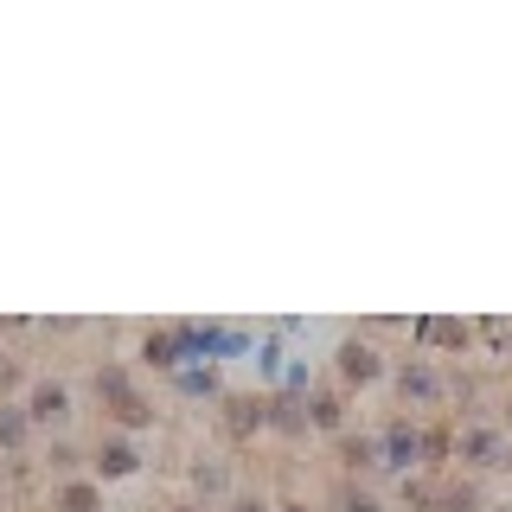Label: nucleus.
I'll return each mask as SVG.
<instances>
[{"label": "nucleus", "instance_id": "aec40b11", "mask_svg": "<svg viewBox=\"0 0 512 512\" xmlns=\"http://www.w3.org/2000/svg\"><path fill=\"white\" fill-rule=\"evenodd\" d=\"M256 372H263V378H276V372H282V346H276V340L256 352Z\"/></svg>", "mask_w": 512, "mask_h": 512}, {"label": "nucleus", "instance_id": "f257e3e1", "mask_svg": "<svg viewBox=\"0 0 512 512\" xmlns=\"http://www.w3.org/2000/svg\"><path fill=\"white\" fill-rule=\"evenodd\" d=\"M180 346L192 365H212V359H237V352H250L256 340L244 327H212V320H180Z\"/></svg>", "mask_w": 512, "mask_h": 512}, {"label": "nucleus", "instance_id": "412c9836", "mask_svg": "<svg viewBox=\"0 0 512 512\" xmlns=\"http://www.w3.org/2000/svg\"><path fill=\"white\" fill-rule=\"evenodd\" d=\"M480 333H487V340L500 346V352H512V320H487V327H480Z\"/></svg>", "mask_w": 512, "mask_h": 512}, {"label": "nucleus", "instance_id": "9b49d317", "mask_svg": "<svg viewBox=\"0 0 512 512\" xmlns=\"http://www.w3.org/2000/svg\"><path fill=\"white\" fill-rule=\"evenodd\" d=\"M173 384H180L186 397H212V391H218V365H180V372H173Z\"/></svg>", "mask_w": 512, "mask_h": 512}, {"label": "nucleus", "instance_id": "dca6fc26", "mask_svg": "<svg viewBox=\"0 0 512 512\" xmlns=\"http://www.w3.org/2000/svg\"><path fill=\"white\" fill-rule=\"evenodd\" d=\"M26 423H32V416H26V410H13V404H0V448H20V442H26Z\"/></svg>", "mask_w": 512, "mask_h": 512}, {"label": "nucleus", "instance_id": "6ab92c4d", "mask_svg": "<svg viewBox=\"0 0 512 512\" xmlns=\"http://www.w3.org/2000/svg\"><path fill=\"white\" fill-rule=\"evenodd\" d=\"M346 461H352V468H384V461H378V442H346Z\"/></svg>", "mask_w": 512, "mask_h": 512}, {"label": "nucleus", "instance_id": "39448f33", "mask_svg": "<svg viewBox=\"0 0 512 512\" xmlns=\"http://www.w3.org/2000/svg\"><path fill=\"white\" fill-rule=\"evenodd\" d=\"M141 359H148L154 372H180V365H192V359H186V346H180V327L148 333V340H141Z\"/></svg>", "mask_w": 512, "mask_h": 512}, {"label": "nucleus", "instance_id": "9d476101", "mask_svg": "<svg viewBox=\"0 0 512 512\" xmlns=\"http://www.w3.org/2000/svg\"><path fill=\"white\" fill-rule=\"evenodd\" d=\"M461 455H468L474 468H493V461H506V442L493 436V429H468V436H461Z\"/></svg>", "mask_w": 512, "mask_h": 512}, {"label": "nucleus", "instance_id": "cd10ccee", "mask_svg": "<svg viewBox=\"0 0 512 512\" xmlns=\"http://www.w3.org/2000/svg\"><path fill=\"white\" fill-rule=\"evenodd\" d=\"M506 423H512V404H506Z\"/></svg>", "mask_w": 512, "mask_h": 512}, {"label": "nucleus", "instance_id": "a878e982", "mask_svg": "<svg viewBox=\"0 0 512 512\" xmlns=\"http://www.w3.org/2000/svg\"><path fill=\"white\" fill-rule=\"evenodd\" d=\"M173 512H199V506H173Z\"/></svg>", "mask_w": 512, "mask_h": 512}, {"label": "nucleus", "instance_id": "4468645a", "mask_svg": "<svg viewBox=\"0 0 512 512\" xmlns=\"http://www.w3.org/2000/svg\"><path fill=\"white\" fill-rule=\"evenodd\" d=\"M263 423H269L263 404H250V397H231V436H250V429H263Z\"/></svg>", "mask_w": 512, "mask_h": 512}, {"label": "nucleus", "instance_id": "4be33fe9", "mask_svg": "<svg viewBox=\"0 0 512 512\" xmlns=\"http://www.w3.org/2000/svg\"><path fill=\"white\" fill-rule=\"evenodd\" d=\"M346 512H378V500L372 493H346Z\"/></svg>", "mask_w": 512, "mask_h": 512}, {"label": "nucleus", "instance_id": "0eeeda50", "mask_svg": "<svg viewBox=\"0 0 512 512\" xmlns=\"http://www.w3.org/2000/svg\"><path fill=\"white\" fill-rule=\"evenodd\" d=\"M26 416H32V423H45V429H58L64 416H71V391H64V384H32Z\"/></svg>", "mask_w": 512, "mask_h": 512}, {"label": "nucleus", "instance_id": "c85d7f7f", "mask_svg": "<svg viewBox=\"0 0 512 512\" xmlns=\"http://www.w3.org/2000/svg\"><path fill=\"white\" fill-rule=\"evenodd\" d=\"M500 512H512V506H500Z\"/></svg>", "mask_w": 512, "mask_h": 512}, {"label": "nucleus", "instance_id": "393cba45", "mask_svg": "<svg viewBox=\"0 0 512 512\" xmlns=\"http://www.w3.org/2000/svg\"><path fill=\"white\" fill-rule=\"evenodd\" d=\"M282 512H308V506H282Z\"/></svg>", "mask_w": 512, "mask_h": 512}, {"label": "nucleus", "instance_id": "1a4fd4ad", "mask_svg": "<svg viewBox=\"0 0 512 512\" xmlns=\"http://www.w3.org/2000/svg\"><path fill=\"white\" fill-rule=\"evenodd\" d=\"M135 468H141V455L128 442H103V448H96V474H103V480H128Z\"/></svg>", "mask_w": 512, "mask_h": 512}, {"label": "nucleus", "instance_id": "423d86ee", "mask_svg": "<svg viewBox=\"0 0 512 512\" xmlns=\"http://www.w3.org/2000/svg\"><path fill=\"white\" fill-rule=\"evenodd\" d=\"M416 340L423 346H448V352H461L474 340V327L468 320H448V314H429V320H416Z\"/></svg>", "mask_w": 512, "mask_h": 512}, {"label": "nucleus", "instance_id": "6e6552de", "mask_svg": "<svg viewBox=\"0 0 512 512\" xmlns=\"http://www.w3.org/2000/svg\"><path fill=\"white\" fill-rule=\"evenodd\" d=\"M397 391H404V404H410V397H416V404H436L442 378L429 372V365H404V372H397Z\"/></svg>", "mask_w": 512, "mask_h": 512}, {"label": "nucleus", "instance_id": "7ed1b4c3", "mask_svg": "<svg viewBox=\"0 0 512 512\" xmlns=\"http://www.w3.org/2000/svg\"><path fill=\"white\" fill-rule=\"evenodd\" d=\"M378 461H384L391 474H410L416 461H423V429H410V423H391V429L378 436Z\"/></svg>", "mask_w": 512, "mask_h": 512}, {"label": "nucleus", "instance_id": "bb28decb", "mask_svg": "<svg viewBox=\"0 0 512 512\" xmlns=\"http://www.w3.org/2000/svg\"><path fill=\"white\" fill-rule=\"evenodd\" d=\"M506 468H512V448H506Z\"/></svg>", "mask_w": 512, "mask_h": 512}, {"label": "nucleus", "instance_id": "f3484780", "mask_svg": "<svg viewBox=\"0 0 512 512\" xmlns=\"http://www.w3.org/2000/svg\"><path fill=\"white\" fill-rule=\"evenodd\" d=\"M192 480H199V493H224V480H231V474H224L218 461H199V468H192Z\"/></svg>", "mask_w": 512, "mask_h": 512}, {"label": "nucleus", "instance_id": "a211bd4d", "mask_svg": "<svg viewBox=\"0 0 512 512\" xmlns=\"http://www.w3.org/2000/svg\"><path fill=\"white\" fill-rule=\"evenodd\" d=\"M442 512H480V493L474 487H448L442 493Z\"/></svg>", "mask_w": 512, "mask_h": 512}, {"label": "nucleus", "instance_id": "2eb2a0df", "mask_svg": "<svg viewBox=\"0 0 512 512\" xmlns=\"http://www.w3.org/2000/svg\"><path fill=\"white\" fill-rule=\"evenodd\" d=\"M340 416H346V410H340V397H333V391H314V397H308V423H314V429H340Z\"/></svg>", "mask_w": 512, "mask_h": 512}, {"label": "nucleus", "instance_id": "b1692460", "mask_svg": "<svg viewBox=\"0 0 512 512\" xmlns=\"http://www.w3.org/2000/svg\"><path fill=\"white\" fill-rule=\"evenodd\" d=\"M231 512H269V506H263V500H237Z\"/></svg>", "mask_w": 512, "mask_h": 512}, {"label": "nucleus", "instance_id": "f03ea898", "mask_svg": "<svg viewBox=\"0 0 512 512\" xmlns=\"http://www.w3.org/2000/svg\"><path fill=\"white\" fill-rule=\"evenodd\" d=\"M96 391L109 397V410H116V423H128V429H148V423H154L148 397L135 391V378H128L122 365H103V378H96Z\"/></svg>", "mask_w": 512, "mask_h": 512}, {"label": "nucleus", "instance_id": "20e7f679", "mask_svg": "<svg viewBox=\"0 0 512 512\" xmlns=\"http://www.w3.org/2000/svg\"><path fill=\"white\" fill-rule=\"evenodd\" d=\"M340 378L346 384H378L384 378V359L365 340H340Z\"/></svg>", "mask_w": 512, "mask_h": 512}, {"label": "nucleus", "instance_id": "ddd939ff", "mask_svg": "<svg viewBox=\"0 0 512 512\" xmlns=\"http://www.w3.org/2000/svg\"><path fill=\"white\" fill-rule=\"evenodd\" d=\"M269 429H282V436H301V429H308V410H301L295 397H282V404H269Z\"/></svg>", "mask_w": 512, "mask_h": 512}, {"label": "nucleus", "instance_id": "f8f14e48", "mask_svg": "<svg viewBox=\"0 0 512 512\" xmlns=\"http://www.w3.org/2000/svg\"><path fill=\"white\" fill-rule=\"evenodd\" d=\"M58 512H103V493H96L90 480H71V487L58 493Z\"/></svg>", "mask_w": 512, "mask_h": 512}, {"label": "nucleus", "instance_id": "5701e85b", "mask_svg": "<svg viewBox=\"0 0 512 512\" xmlns=\"http://www.w3.org/2000/svg\"><path fill=\"white\" fill-rule=\"evenodd\" d=\"M13 384H20V365H13V359H0V391H13Z\"/></svg>", "mask_w": 512, "mask_h": 512}]
</instances>
